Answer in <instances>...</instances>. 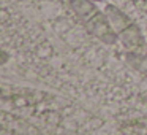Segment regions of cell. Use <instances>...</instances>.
I'll return each instance as SVG.
<instances>
[{
	"instance_id": "1",
	"label": "cell",
	"mask_w": 147,
	"mask_h": 135,
	"mask_svg": "<svg viewBox=\"0 0 147 135\" xmlns=\"http://www.w3.org/2000/svg\"><path fill=\"white\" fill-rule=\"evenodd\" d=\"M95 3L96 2H92V0H68L70 8L81 19L84 27L101 43L112 46L115 45V42L119 38L115 35L106 13L100 10Z\"/></svg>"
},
{
	"instance_id": "2",
	"label": "cell",
	"mask_w": 147,
	"mask_h": 135,
	"mask_svg": "<svg viewBox=\"0 0 147 135\" xmlns=\"http://www.w3.org/2000/svg\"><path fill=\"white\" fill-rule=\"evenodd\" d=\"M105 13L114 29L117 38L123 45L127 51L133 52H146V40H144L142 30L136 22L128 16L127 13L117 8L115 5H106Z\"/></svg>"
},
{
	"instance_id": "3",
	"label": "cell",
	"mask_w": 147,
	"mask_h": 135,
	"mask_svg": "<svg viewBox=\"0 0 147 135\" xmlns=\"http://www.w3.org/2000/svg\"><path fill=\"white\" fill-rule=\"evenodd\" d=\"M125 62H127V65L131 70H134L138 75H141V76H144L147 80V52L127 51Z\"/></svg>"
},
{
	"instance_id": "4",
	"label": "cell",
	"mask_w": 147,
	"mask_h": 135,
	"mask_svg": "<svg viewBox=\"0 0 147 135\" xmlns=\"http://www.w3.org/2000/svg\"><path fill=\"white\" fill-rule=\"evenodd\" d=\"M92 2H101V0H92Z\"/></svg>"
},
{
	"instance_id": "5",
	"label": "cell",
	"mask_w": 147,
	"mask_h": 135,
	"mask_svg": "<svg viewBox=\"0 0 147 135\" xmlns=\"http://www.w3.org/2000/svg\"><path fill=\"white\" fill-rule=\"evenodd\" d=\"M146 52H147V43H146Z\"/></svg>"
}]
</instances>
